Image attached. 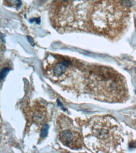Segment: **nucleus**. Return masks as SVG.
I'll return each instance as SVG.
<instances>
[{
    "mask_svg": "<svg viewBox=\"0 0 136 153\" xmlns=\"http://www.w3.org/2000/svg\"><path fill=\"white\" fill-rule=\"evenodd\" d=\"M135 24H136V21H135Z\"/></svg>",
    "mask_w": 136,
    "mask_h": 153,
    "instance_id": "obj_10",
    "label": "nucleus"
},
{
    "mask_svg": "<svg viewBox=\"0 0 136 153\" xmlns=\"http://www.w3.org/2000/svg\"><path fill=\"white\" fill-rule=\"evenodd\" d=\"M48 129L49 126L47 124L44 125L41 128V132H40V137L42 139H45L48 135Z\"/></svg>",
    "mask_w": 136,
    "mask_h": 153,
    "instance_id": "obj_8",
    "label": "nucleus"
},
{
    "mask_svg": "<svg viewBox=\"0 0 136 153\" xmlns=\"http://www.w3.org/2000/svg\"><path fill=\"white\" fill-rule=\"evenodd\" d=\"M134 0H97L90 6L84 27L111 39L124 33Z\"/></svg>",
    "mask_w": 136,
    "mask_h": 153,
    "instance_id": "obj_1",
    "label": "nucleus"
},
{
    "mask_svg": "<svg viewBox=\"0 0 136 153\" xmlns=\"http://www.w3.org/2000/svg\"><path fill=\"white\" fill-rule=\"evenodd\" d=\"M8 72H9V69H8V68H3V69L2 70L1 73V79H4V78L5 77V76H6V75H7V74L8 73Z\"/></svg>",
    "mask_w": 136,
    "mask_h": 153,
    "instance_id": "obj_9",
    "label": "nucleus"
},
{
    "mask_svg": "<svg viewBox=\"0 0 136 153\" xmlns=\"http://www.w3.org/2000/svg\"><path fill=\"white\" fill-rule=\"evenodd\" d=\"M56 123L58 137L63 144L72 149L82 148L85 144L83 135L72 119L62 114L58 117Z\"/></svg>",
    "mask_w": 136,
    "mask_h": 153,
    "instance_id": "obj_4",
    "label": "nucleus"
},
{
    "mask_svg": "<svg viewBox=\"0 0 136 153\" xmlns=\"http://www.w3.org/2000/svg\"><path fill=\"white\" fill-rule=\"evenodd\" d=\"M85 82L86 91L97 100L117 103L124 102L129 98L125 78L111 67H90L86 71Z\"/></svg>",
    "mask_w": 136,
    "mask_h": 153,
    "instance_id": "obj_2",
    "label": "nucleus"
},
{
    "mask_svg": "<svg viewBox=\"0 0 136 153\" xmlns=\"http://www.w3.org/2000/svg\"><path fill=\"white\" fill-rule=\"evenodd\" d=\"M83 135L84 143L96 152H118L124 141L120 125L110 116L92 118L84 127Z\"/></svg>",
    "mask_w": 136,
    "mask_h": 153,
    "instance_id": "obj_3",
    "label": "nucleus"
},
{
    "mask_svg": "<svg viewBox=\"0 0 136 153\" xmlns=\"http://www.w3.org/2000/svg\"><path fill=\"white\" fill-rule=\"evenodd\" d=\"M73 68L72 62L60 56L58 60H54L53 63L47 66L46 72L48 77L54 81L61 82L67 77Z\"/></svg>",
    "mask_w": 136,
    "mask_h": 153,
    "instance_id": "obj_5",
    "label": "nucleus"
},
{
    "mask_svg": "<svg viewBox=\"0 0 136 153\" xmlns=\"http://www.w3.org/2000/svg\"><path fill=\"white\" fill-rule=\"evenodd\" d=\"M30 117L32 122L39 129L47 124L49 119V114L47 108L44 105L36 101L30 108Z\"/></svg>",
    "mask_w": 136,
    "mask_h": 153,
    "instance_id": "obj_6",
    "label": "nucleus"
},
{
    "mask_svg": "<svg viewBox=\"0 0 136 153\" xmlns=\"http://www.w3.org/2000/svg\"><path fill=\"white\" fill-rule=\"evenodd\" d=\"M4 4L18 9L22 5V1L21 0H4Z\"/></svg>",
    "mask_w": 136,
    "mask_h": 153,
    "instance_id": "obj_7",
    "label": "nucleus"
}]
</instances>
